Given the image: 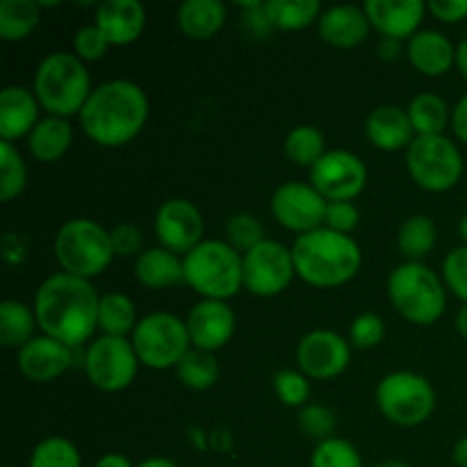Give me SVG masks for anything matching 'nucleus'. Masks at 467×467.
Instances as JSON below:
<instances>
[{
    "mask_svg": "<svg viewBox=\"0 0 467 467\" xmlns=\"http://www.w3.org/2000/svg\"><path fill=\"white\" fill-rule=\"evenodd\" d=\"M100 296L91 281L71 274H53L35 295L36 324L44 336L76 349L91 340L99 328Z\"/></svg>",
    "mask_w": 467,
    "mask_h": 467,
    "instance_id": "1",
    "label": "nucleus"
},
{
    "mask_svg": "<svg viewBox=\"0 0 467 467\" xmlns=\"http://www.w3.org/2000/svg\"><path fill=\"white\" fill-rule=\"evenodd\" d=\"M78 119L91 141L117 149L135 140L146 126L149 99L137 82L109 80L91 91Z\"/></svg>",
    "mask_w": 467,
    "mask_h": 467,
    "instance_id": "2",
    "label": "nucleus"
},
{
    "mask_svg": "<svg viewBox=\"0 0 467 467\" xmlns=\"http://www.w3.org/2000/svg\"><path fill=\"white\" fill-rule=\"evenodd\" d=\"M296 276L313 287H340L358 274L363 254L354 237L327 226L306 233L292 246Z\"/></svg>",
    "mask_w": 467,
    "mask_h": 467,
    "instance_id": "3",
    "label": "nucleus"
},
{
    "mask_svg": "<svg viewBox=\"0 0 467 467\" xmlns=\"http://www.w3.org/2000/svg\"><path fill=\"white\" fill-rule=\"evenodd\" d=\"M32 91L48 117L68 119L82 112L94 89L85 62L78 55L59 50L46 55L39 62Z\"/></svg>",
    "mask_w": 467,
    "mask_h": 467,
    "instance_id": "4",
    "label": "nucleus"
},
{
    "mask_svg": "<svg viewBox=\"0 0 467 467\" xmlns=\"http://www.w3.org/2000/svg\"><path fill=\"white\" fill-rule=\"evenodd\" d=\"M182 272L187 285L203 299L228 301L244 285L242 255L228 242L203 240L182 255Z\"/></svg>",
    "mask_w": 467,
    "mask_h": 467,
    "instance_id": "5",
    "label": "nucleus"
},
{
    "mask_svg": "<svg viewBox=\"0 0 467 467\" xmlns=\"http://www.w3.org/2000/svg\"><path fill=\"white\" fill-rule=\"evenodd\" d=\"M388 296L401 317L420 327L436 324L447 308L445 283L424 263H404L392 269Z\"/></svg>",
    "mask_w": 467,
    "mask_h": 467,
    "instance_id": "6",
    "label": "nucleus"
},
{
    "mask_svg": "<svg viewBox=\"0 0 467 467\" xmlns=\"http://www.w3.org/2000/svg\"><path fill=\"white\" fill-rule=\"evenodd\" d=\"M55 258L64 274L91 281L114 260L109 233L91 219L78 217L64 223L53 242Z\"/></svg>",
    "mask_w": 467,
    "mask_h": 467,
    "instance_id": "7",
    "label": "nucleus"
},
{
    "mask_svg": "<svg viewBox=\"0 0 467 467\" xmlns=\"http://www.w3.org/2000/svg\"><path fill=\"white\" fill-rule=\"evenodd\" d=\"M130 342L140 363L150 369H176L192 349L187 324L164 310H155L141 317L132 331Z\"/></svg>",
    "mask_w": 467,
    "mask_h": 467,
    "instance_id": "8",
    "label": "nucleus"
},
{
    "mask_svg": "<svg viewBox=\"0 0 467 467\" xmlns=\"http://www.w3.org/2000/svg\"><path fill=\"white\" fill-rule=\"evenodd\" d=\"M374 400L383 418L397 427H420L436 410V390L415 372H392L383 377Z\"/></svg>",
    "mask_w": 467,
    "mask_h": 467,
    "instance_id": "9",
    "label": "nucleus"
},
{
    "mask_svg": "<svg viewBox=\"0 0 467 467\" xmlns=\"http://www.w3.org/2000/svg\"><path fill=\"white\" fill-rule=\"evenodd\" d=\"M406 167L422 190L441 194L456 187L463 176V155L445 135L415 137L406 149Z\"/></svg>",
    "mask_w": 467,
    "mask_h": 467,
    "instance_id": "10",
    "label": "nucleus"
},
{
    "mask_svg": "<svg viewBox=\"0 0 467 467\" xmlns=\"http://www.w3.org/2000/svg\"><path fill=\"white\" fill-rule=\"evenodd\" d=\"M82 368L96 390L121 392L135 381L140 358L130 337L100 336L87 347Z\"/></svg>",
    "mask_w": 467,
    "mask_h": 467,
    "instance_id": "11",
    "label": "nucleus"
},
{
    "mask_svg": "<svg viewBox=\"0 0 467 467\" xmlns=\"http://www.w3.org/2000/svg\"><path fill=\"white\" fill-rule=\"evenodd\" d=\"M244 287L255 296H276L290 287L296 276L292 249L274 240L260 242L258 246L242 255Z\"/></svg>",
    "mask_w": 467,
    "mask_h": 467,
    "instance_id": "12",
    "label": "nucleus"
},
{
    "mask_svg": "<svg viewBox=\"0 0 467 467\" xmlns=\"http://www.w3.org/2000/svg\"><path fill=\"white\" fill-rule=\"evenodd\" d=\"M310 185L328 201H351L368 185V167L358 155L333 149L310 169Z\"/></svg>",
    "mask_w": 467,
    "mask_h": 467,
    "instance_id": "13",
    "label": "nucleus"
},
{
    "mask_svg": "<svg viewBox=\"0 0 467 467\" xmlns=\"http://www.w3.org/2000/svg\"><path fill=\"white\" fill-rule=\"evenodd\" d=\"M328 201L308 182H283L272 196V214L283 228L292 233H313L324 228Z\"/></svg>",
    "mask_w": 467,
    "mask_h": 467,
    "instance_id": "14",
    "label": "nucleus"
},
{
    "mask_svg": "<svg viewBox=\"0 0 467 467\" xmlns=\"http://www.w3.org/2000/svg\"><path fill=\"white\" fill-rule=\"evenodd\" d=\"M296 363L308 379L327 381L336 379L349 368L351 345L336 331L317 328L301 337L296 345Z\"/></svg>",
    "mask_w": 467,
    "mask_h": 467,
    "instance_id": "15",
    "label": "nucleus"
},
{
    "mask_svg": "<svg viewBox=\"0 0 467 467\" xmlns=\"http://www.w3.org/2000/svg\"><path fill=\"white\" fill-rule=\"evenodd\" d=\"M203 214L192 201L169 199L155 213V237L160 246L187 255L203 242Z\"/></svg>",
    "mask_w": 467,
    "mask_h": 467,
    "instance_id": "16",
    "label": "nucleus"
},
{
    "mask_svg": "<svg viewBox=\"0 0 467 467\" xmlns=\"http://www.w3.org/2000/svg\"><path fill=\"white\" fill-rule=\"evenodd\" d=\"M190 340L194 349L219 351L233 340L235 333V313L226 301L201 299L192 306L190 315L185 319Z\"/></svg>",
    "mask_w": 467,
    "mask_h": 467,
    "instance_id": "17",
    "label": "nucleus"
},
{
    "mask_svg": "<svg viewBox=\"0 0 467 467\" xmlns=\"http://www.w3.org/2000/svg\"><path fill=\"white\" fill-rule=\"evenodd\" d=\"M16 365L23 377L30 381L48 383L71 368L73 349L55 337L35 336L26 347L18 349Z\"/></svg>",
    "mask_w": 467,
    "mask_h": 467,
    "instance_id": "18",
    "label": "nucleus"
},
{
    "mask_svg": "<svg viewBox=\"0 0 467 467\" xmlns=\"http://www.w3.org/2000/svg\"><path fill=\"white\" fill-rule=\"evenodd\" d=\"M363 9L383 39L401 41L418 35L427 5L422 0H368Z\"/></svg>",
    "mask_w": 467,
    "mask_h": 467,
    "instance_id": "19",
    "label": "nucleus"
},
{
    "mask_svg": "<svg viewBox=\"0 0 467 467\" xmlns=\"http://www.w3.org/2000/svg\"><path fill=\"white\" fill-rule=\"evenodd\" d=\"M39 100L26 87H5L0 91V141L14 144L21 137H30L39 119Z\"/></svg>",
    "mask_w": 467,
    "mask_h": 467,
    "instance_id": "20",
    "label": "nucleus"
},
{
    "mask_svg": "<svg viewBox=\"0 0 467 467\" xmlns=\"http://www.w3.org/2000/svg\"><path fill=\"white\" fill-rule=\"evenodd\" d=\"M96 26L109 46H128L144 32L146 9L140 0H105L96 9Z\"/></svg>",
    "mask_w": 467,
    "mask_h": 467,
    "instance_id": "21",
    "label": "nucleus"
},
{
    "mask_svg": "<svg viewBox=\"0 0 467 467\" xmlns=\"http://www.w3.org/2000/svg\"><path fill=\"white\" fill-rule=\"evenodd\" d=\"M365 135L379 150H386V153L409 149L418 137L413 123H410L409 109L392 103L379 105L377 109L369 112L368 121H365Z\"/></svg>",
    "mask_w": 467,
    "mask_h": 467,
    "instance_id": "22",
    "label": "nucleus"
},
{
    "mask_svg": "<svg viewBox=\"0 0 467 467\" xmlns=\"http://www.w3.org/2000/svg\"><path fill=\"white\" fill-rule=\"evenodd\" d=\"M319 36L336 48H354L369 35V18L363 7L336 5L319 16Z\"/></svg>",
    "mask_w": 467,
    "mask_h": 467,
    "instance_id": "23",
    "label": "nucleus"
},
{
    "mask_svg": "<svg viewBox=\"0 0 467 467\" xmlns=\"http://www.w3.org/2000/svg\"><path fill=\"white\" fill-rule=\"evenodd\" d=\"M406 55L410 64L429 78L445 76L456 64L454 44L438 30H420L410 36Z\"/></svg>",
    "mask_w": 467,
    "mask_h": 467,
    "instance_id": "24",
    "label": "nucleus"
},
{
    "mask_svg": "<svg viewBox=\"0 0 467 467\" xmlns=\"http://www.w3.org/2000/svg\"><path fill=\"white\" fill-rule=\"evenodd\" d=\"M135 276L137 281L150 290H164L178 283H185V272H182V258L164 246H153V249L141 251L140 258L135 260Z\"/></svg>",
    "mask_w": 467,
    "mask_h": 467,
    "instance_id": "25",
    "label": "nucleus"
},
{
    "mask_svg": "<svg viewBox=\"0 0 467 467\" xmlns=\"http://www.w3.org/2000/svg\"><path fill=\"white\" fill-rule=\"evenodd\" d=\"M178 27L196 41L210 39L226 23V5L222 0H185L176 12Z\"/></svg>",
    "mask_w": 467,
    "mask_h": 467,
    "instance_id": "26",
    "label": "nucleus"
},
{
    "mask_svg": "<svg viewBox=\"0 0 467 467\" xmlns=\"http://www.w3.org/2000/svg\"><path fill=\"white\" fill-rule=\"evenodd\" d=\"M73 144V126L68 119L44 117L27 137V149L39 162H55Z\"/></svg>",
    "mask_w": 467,
    "mask_h": 467,
    "instance_id": "27",
    "label": "nucleus"
},
{
    "mask_svg": "<svg viewBox=\"0 0 467 467\" xmlns=\"http://www.w3.org/2000/svg\"><path fill=\"white\" fill-rule=\"evenodd\" d=\"M36 324L35 308L14 299H5L0 304V342L9 349H21L35 337Z\"/></svg>",
    "mask_w": 467,
    "mask_h": 467,
    "instance_id": "28",
    "label": "nucleus"
},
{
    "mask_svg": "<svg viewBox=\"0 0 467 467\" xmlns=\"http://www.w3.org/2000/svg\"><path fill=\"white\" fill-rule=\"evenodd\" d=\"M135 327L137 310L130 296L121 295V292H109V295L100 296L99 331H103V336L130 337Z\"/></svg>",
    "mask_w": 467,
    "mask_h": 467,
    "instance_id": "29",
    "label": "nucleus"
},
{
    "mask_svg": "<svg viewBox=\"0 0 467 467\" xmlns=\"http://www.w3.org/2000/svg\"><path fill=\"white\" fill-rule=\"evenodd\" d=\"M436 240L438 228L433 219H429L427 214H413L401 223L397 233V249L409 258V263H422L424 255L433 251Z\"/></svg>",
    "mask_w": 467,
    "mask_h": 467,
    "instance_id": "30",
    "label": "nucleus"
},
{
    "mask_svg": "<svg viewBox=\"0 0 467 467\" xmlns=\"http://www.w3.org/2000/svg\"><path fill=\"white\" fill-rule=\"evenodd\" d=\"M406 109L418 137L442 135L447 123H451L450 108L438 94H418Z\"/></svg>",
    "mask_w": 467,
    "mask_h": 467,
    "instance_id": "31",
    "label": "nucleus"
},
{
    "mask_svg": "<svg viewBox=\"0 0 467 467\" xmlns=\"http://www.w3.org/2000/svg\"><path fill=\"white\" fill-rule=\"evenodd\" d=\"M41 21L35 0H3L0 3V36L5 41H21L32 35Z\"/></svg>",
    "mask_w": 467,
    "mask_h": 467,
    "instance_id": "32",
    "label": "nucleus"
},
{
    "mask_svg": "<svg viewBox=\"0 0 467 467\" xmlns=\"http://www.w3.org/2000/svg\"><path fill=\"white\" fill-rule=\"evenodd\" d=\"M265 12L278 30H304L319 21L322 5L317 0H267Z\"/></svg>",
    "mask_w": 467,
    "mask_h": 467,
    "instance_id": "33",
    "label": "nucleus"
},
{
    "mask_svg": "<svg viewBox=\"0 0 467 467\" xmlns=\"http://www.w3.org/2000/svg\"><path fill=\"white\" fill-rule=\"evenodd\" d=\"M176 374L182 386L190 388V390H210L219 379V360L213 351L194 349L192 347L185 354V358L178 363Z\"/></svg>",
    "mask_w": 467,
    "mask_h": 467,
    "instance_id": "34",
    "label": "nucleus"
},
{
    "mask_svg": "<svg viewBox=\"0 0 467 467\" xmlns=\"http://www.w3.org/2000/svg\"><path fill=\"white\" fill-rule=\"evenodd\" d=\"M283 150H285V158L296 167L313 169L327 153V140L319 128L296 126L287 132Z\"/></svg>",
    "mask_w": 467,
    "mask_h": 467,
    "instance_id": "35",
    "label": "nucleus"
},
{
    "mask_svg": "<svg viewBox=\"0 0 467 467\" xmlns=\"http://www.w3.org/2000/svg\"><path fill=\"white\" fill-rule=\"evenodd\" d=\"M27 185V167L23 155L9 141H0V199H16Z\"/></svg>",
    "mask_w": 467,
    "mask_h": 467,
    "instance_id": "36",
    "label": "nucleus"
},
{
    "mask_svg": "<svg viewBox=\"0 0 467 467\" xmlns=\"http://www.w3.org/2000/svg\"><path fill=\"white\" fill-rule=\"evenodd\" d=\"M27 467H82L78 447L62 436H48L30 454Z\"/></svg>",
    "mask_w": 467,
    "mask_h": 467,
    "instance_id": "37",
    "label": "nucleus"
},
{
    "mask_svg": "<svg viewBox=\"0 0 467 467\" xmlns=\"http://www.w3.org/2000/svg\"><path fill=\"white\" fill-rule=\"evenodd\" d=\"M310 467H363V459L349 441L333 436L317 442L310 456Z\"/></svg>",
    "mask_w": 467,
    "mask_h": 467,
    "instance_id": "38",
    "label": "nucleus"
},
{
    "mask_svg": "<svg viewBox=\"0 0 467 467\" xmlns=\"http://www.w3.org/2000/svg\"><path fill=\"white\" fill-rule=\"evenodd\" d=\"M226 235L228 244H231L233 249L242 251V254H249L254 246L265 242V226L260 223V219L254 217V214L237 213L228 219Z\"/></svg>",
    "mask_w": 467,
    "mask_h": 467,
    "instance_id": "39",
    "label": "nucleus"
},
{
    "mask_svg": "<svg viewBox=\"0 0 467 467\" xmlns=\"http://www.w3.org/2000/svg\"><path fill=\"white\" fill-rule=\"evenodd\" d=\"M274 390H276L278 400L285 406H290V409H304V406H308L310 381L304 372L281 369L274 377Z\"/></svg>",
    "mask_w": 467,
    "mask_h": 467,
    "instance_id": "40",
    "label": "nucleus"
},
{
    "mask_svg": "<svg viewBox=\"0 0 467 467\" xmlns=\"http://www.w3.org/2000/svg\"><path fill=\"white\" fill-rule=\"evenodd\" d=\"M299 427L308 438H315L317 442L333 438L336 431V415L322 404H308L299 413Z\"/></svg>",
    "mask_w": 467,
    "mask_h": 467,
    "instance_id": "41",
    "label": "nucleus"
},
{
    "mask_svg": "<svg viewBox=\"0 0 467 467\" xmlns=\"http://www.w3.org/2000/svg\"><path fill=\"white\" fill-rule=\"evenodd\" d=\"M386 337V324L377 313H363L349 328V345L356 349H374Z\"/></svg>",
    "mask_w": 467,
    "mask_h": 467,
    "instance_id": "42",
    "label": "nucleus"
},
{
    "mask_svg": "<svg viewBox=\"0 0 467 467\" xmlns=\"http://www.w3.org/2000/svg\"><path fill=\"white\" fill-rule=\"evenodd\" d=\"M442 278L450 292H454L463 306L467 304V244L456 246L442 263Z\"/></svg>",
    "mask_w": 467,
    "mask_h": 467,
    "instance_id": "43",
    "label": "nucleus"
},
{
    "mask_svg": "<svg viewBox=\"0 0 467 467\" xmlns=\"http://www.w3.org/2000/svg\"><path fill=\"white\" fill-rule=\"evenodd\" d=\"M109 41L108 36L100 32V27L96 26H85L76 32L73 36V48H76V55L82 59V62H96L105 55Z\"/></svg>",
    "mask_w": 467,
    "mask_h": 467,
    "instance_id": "44",
    "label": "nucleus"
},
{
    "mask_svg": "<svg viewBox=\"0 0 467 467\" xmlns=\"http://www.w3.org/2000/svg\"><path fill=\"white\" fill-rule=\"evenodd\" d=\"M109 242H112L114 258H132L141 255V244H144V235H141L140 228L130 222L117 223V226L109 231Z\"/></svg>",
    "mask_w": 467,
    "mask_h": 467,
    "instance_id": "45",
    "label": "nucleus"
},
{
    "mask_svg": "<svg viewBox=\"0 0 467 467\" xmlns=\"http://www.w3.org/2000/svg\"><path fill=\"white\" fill-rule=\"evenodd\" d=\"M358 222L360 213L351 201H333V203H328L327 222H324V226H327L328 231L349 235V233H354L356 228H358Z\"/></svg>",
    "mask_w": 467,
    "mask_h": 467,
    "instance_id": "46",
    "label": "nucleus"
},
{
    "mask_svg": "<svg viewBox=\"0 0 467 467\" xmlns=\"http://www.w3.org/2000/svg\"><path fill=\"white\" fill-rule=\"evenodd\" d=\"M242 23L254 39H267L272 30H276L274 23L269 21L267 12H265V3H258V0L242 5Z\"/></svg>",
    "mask_w": 467,
    "mask_h": 467,
    "instance_id": "47",
    "label": "nucleus"
},
{
    "mask_svg": "<svg viewBox=\"0 0 467 467\" xmlns=\"http://www.w3.org/2000/svg\"><path fill=\"white\" fill-rule=\"evenodd\" d=\"M427 9L442 23H459L467 18V0H431Z\"/></svg>",
    "mask_w": 467,
    "mask_h": 467,
    "instance_id": "48",
    "label": "nucleus"
},
{
    "mask_svg": "<svg viewBox=\"0 0 467 467\" xmlns=\"http://www.w3.org/2000/svg\"><path fill=\"white\" fill-rule=\"evenodd\" d=\"M451 128H454L456 137L467 144V94L451 109Z\"/></svg>",
    "mask_w": 467,
    "mask_h": 467,
    "instance_id": "49",
    "label": "nucleus"
},
{
    "mask_svg": "<svg viewBox=\"0 0 467 467\" xmlns=\"http://www.w3.org/2000/svg\"><path fill=\"white\" fill-rule=\"evenodd\" d=\"M377 53H379V57L386 59V62H392V59H397L401 55V41L381 39L377 46Z\"/></svg>",
    "mask_w": 467,
    "mask_h": 467,
    "instance_id": "50",
    "label": "nucleus"
},
{
    "mask_svg": "<svg viewBox=\"0 0 467 467\" xmlns=\"http://www.w3.org/2000/svg\"><path fill=\"white\" fill-rule=\"evenodd\" d=\"M94 467H137V465H132L128 456L119 454V451H112V454L100 456V459L96 461Z\"/></svg>",
    "mask_w": 467,
    "mask_h": 467,
    "instance_id": "51",
    "label": "nucleus"
},
{
    "mask_svg": "<svg viewBox=\"0 0 467 467\" xmlns=\"http://www.w3.org/2000/svg\"><path fill=\"white\" fill-rule=\"evenodd\" d=\"M456 68H459L461 76L467 80V39L456 46Z\"/></svg>",
    "mask_w": 467,
    "mask_h": 467,
    "instance_id": "52",
    "label": "nucleus"
},
{
    "mask_svg": "<svg viewBox=\"0 0 467 467\" xmlns=\"http://www.w3.org/2000/svg\"><path fill=\"white\" fill-rule=\"evenodd\" d=\"M454 463L459 467H467V436L461 438L454 445Z\"/></svg>",
    "mask_w": 467,
    "mask_h": 467,
    "instance_id": "53",
    "label": "nucleus"
},
{
    "mask_svg": "<svg viewBox=\"0 0 467 467\" xmlns=\"http://www.w3.org/2000/svg\"><path fill=\"white\" fill-rule=\"evenodd\" d=\"M137 467H178V465L173 463V461L164 459V456H150V459L141 461Z\"/></svg>",
    "mask_w": 467,
    "mask_h": 467,
    "instance_id": "54",
    "label": "nucleus"
},
{
    "mask_svg": "<svg viewBox=\"0 0 467 467\" xmlns=\"http://www.w3.org/2000/svg\"><path fill=\"white\" fill-rule=\"evenodd\" d=\"M456 331L467 340V304L459 310V315H456Z\"/></svg>",
    "mask_w": 467,
    "mask_h": 467,
    "instance_id": "55",
    "label": "nucleus"
},
{
    "mask_svg": "<svg viewBox=\"0 0 467 467\" xmlns=\"http://www.w3.org/2000/svg\"><path fill=\"white\" fill-rule=\"evenodd\" d=\"M459 235L463 237V242L467 244V213L461 217V222H459Z\"/></svg>",
    "mask_w": 467,
    "mask_h": 467,
    "instance_id": "56",
    "label": "nucleus"
},
{
    "mask_svg": "<svg viewBox=\"0 0 467 467\" xmlns=\"http://www.w3.org/2000/svg\"><path fill=\"white\" fill-rule=\"evenodd\" d=\"M374 467H410V465L404 463V461H381V463H377Z\"/></svg>",
    "mask_w": 467,
    "mask_h": 467,
    "instance_id": "57",
    "label": "nucleus"
}]
</instances>
